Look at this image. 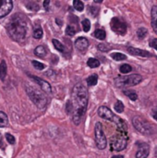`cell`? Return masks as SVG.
Segmentation results:
<instances>
[{"label":"cell","instance_id":"obj_37","mask_svg":"<svg viewBox=\"0 0 157 158\" xmlns=\"http://www.w3.org/2000/svg\"><path fill=\"white\" fill-rule=\"evenodd\" d=\"M4 147H5V145H4L3 138H2V135H1V134H0V148H1V149H4Z\"/></svg>","mask_w":157,"mask_h":158},{"label":"cell","instance_id":"obj_13","mask_svg":"<svg viewBox=\"0 0 157 158\" xmlns=\"http://www.w3.org/2000/svg\"><path fill=\"white\" fill-rule=\"evenodd\" d=\"M89 46V41L84 38V37H79V38L75 41V47L80 52H84L86 51Z\"/></svg>","mask_w":157,"mask_h":158},{"label":"cell","instance_id":"obj_35","mask_svg":"<svg viewBox=\"0 0 157 158\" xmlns=\"http://www.w3.org/2000/svg\"><path fill=\"white\" fill-rule=\"evenodd\" d=\"M150 45L157 51V38H153L150 41Z\"/></svg>","mask_w":157,"mask_h":158},{"label":"cell","instance_id":"obj_8","mask_svg":"<svg viewBox=\"0 0 157 158\" xmlns=\"http://www.w3.org/2000/svg\"><path fill=\"white\" fill-rule=\"evenodd\" d=\"M132 123L134 125L135 129L138 131H140L142 134H151L153 132L151 125L146 121V120L141 117H135L132 119Z\"/></svg>","mask_w":157,"mask_h":158},{"label":"cell","instance_id":"obj_32","mask_svg":"<svg viewBox=\"0 0 157 158\" xmlns=\"http://www.w3.org/2000/svg\"><path fill=\"white\" fill-rule=\"evenodd\" d=\"M82 28H83V31H89L90 28H91V22H90V21L88 20V18H85V20L82 21Z\"/></svg>","mask_w":157,"mask_h":158},{"label":"cell","instance_id":"obj_16","mask_svg":"<svg viewBox=\"0 0 157 158\" xmlns=\"http://www.w3.org/2000/svg\"><path fill=\"white\" fill-rule=\"evenodd\" d=\"M7 72H8L7 63L5 60H2L1 63H0V80L5 81V79L7 77Z\"/></svg>","mask_w":157,"mask_h":158},{"label":"cell","instance_id":"obj_15","mask_svg":"<svg viewBox=\"0 0 157 158\" xmlns=\"http://www.w3.org/2000/svg\"><path fill=\"white\" fill-rule=\"evenodd\" d=\"M151 24L153 27L154 31L157 34V6H154L152 8V11H151Z\"/></svg>","mask_w":157,"mask_h":158},{"label":"cell","instance_id":"obj_12","mask_svg":"<svg viewBox=\"0 0 157 158\" xmlns=\"http://www.w3.org/2000/svg\"><path fill=\"white\" fill-rule=\"evenodd\" d=\"M140 149L136 153V158H147L149 155V145L147 143H138Z\"/></svg>","mask_w":157,"mask_h":158},{"label":"cell","instance_id":"obj_6","mask_svg":"<svg viewBox=\"0 0 157 158\" xmlns=\"http://www.w3.org/2000/svg\"><path fill=\"white\" fill-rule=\"evenodd\" d=\"M142 81V77L139 74H131L128 76L117 77L115 80V84L118 88H126L139 84Z\"/></svg>","mask_w":157,"mask_h":158},{"label":"cell","instance_id":"obj_30","mask_svg":"<svg viewBox=\"0 0 157 158\" xmlns=\"http://www.w3.org/2000/svg\"><path fill=\"white\" fill-rule=\"evenodd\" d=\"M114 109H115L117 113H122L124 111V105L122 104V102L117 101L114 105Z\"/></svg>","mask_w":157,"mask_h":158},{"label":"cell","instance_id":"obj_2","mask_svg":"<svg viewBox=\"0 0 157 158\" xmlns=\"http://www.w3.org/2000/svg\"><path fill=\"white\" fill-rule=\"evenodd\" d=\"M27 21L21 14H15L8 21L7 31L8 35L14 41L21 42L25 39L27 34Z\"/></svg>","mask_w":157,"mask_h":158},{"label":"cell","instance_id":"obj_27","mask_svg":"<svg viewBox=\"0 0 157 158\" xmlns=\"http://www.w3.org/2000/svg\"><path fill=\"white\" fill-rule=\"evenodd\" d=\"M147 34H148V31H147L146 28H140L137 31V35L139 37V39H144Z\"/></svg>","mask_w":157,"mask_h":158},{"label":"cell","instance_id":"obj_40","mask_svg":"<svg viewBox=\"0 0 157 158\" xmlns=\"http://www.w3.org/2000/svg\"><path fill=\"white\" fill-rule=\"evenodd\" d=\"M56 21H58V24L59 25V26H61V25H62V21H59L58 20V18H56Z\"/></svg>","mask_w":157,"mask_h":158},{"label":"cell","instance_id":"obj_22","mask_svg":"<svg viewBox=\"0 0 157 158\" xmlns=\"http://www.w3.org/2000/svg\"><path fill=\"white\" fill-rule=\"evenodd\" d=\"M111 57L116 61H122V60L127 59V55L121 53H112Z\"/></svg>","mask_w":157,"mask_h":158},{"label":"cell","instance_id":"obj_14","mask_svg":"<svg viewBox=\"0 0 157 158\" xmlns=\"http://www.w3.org/2000/svg\"><path fill=\"white\" fill-rule=\"evenodd\" d=\"M128 51L130 52L131 55H139V57H151V54L146 50H141L139 48H135V47H131V46H128Z\"/></svg>","mask_w":157,"mask_h":158},{"label":"cell","instance_id":"obj_25","mask_svg":"<svg viewBox=\"0 0 157 158\" xmlns=\"http://www.w3.org/2000/svg\"><path fill=\"white\" fill-rule=\"evenodd\" d=\"M119 70H120L121 73L127 74V73L131 72V70H132V67L130 66V65H128V64H123V65H121V66H120Z\"/></svg>","mask_w":157,"mask_h":158},{"label":"cell","instance_id":"obj_7","mask_svg":"<svg viewBox=\"0 0 157 158\" xmlns=\"http://www.w3.org/2000/svg\"><path fill=\"white\" fill-rule=\"evenodd\" d=\"M94 133H95V143H96L97 148L99 150L106 149V144H107V141H106V135H104V133L102 123L97 122L96 124H95Z\"/></svg>","mask_w":157,"mask_h":158},{"label":"cell","instance_id":"obj_28","mask_svg":"<svg viewBox=\"0 0 157 158\" xmlns=\"http://www.w3.org/2000/svg\"><path fill=\"white\" fill-rule=\"evenodd\" d=\"M43 34H44V32H43V29L40 27H38L36 28V29L33 31V37H34L35 39H41L42 37H43Z\"/></svg>","mask_w":157,"mask_h":158},{"label":"cell","instance_id":"obj_29","mask_svg":"<svg viewBox=\"0 0 157 158\" xmlns=\"http://www.w3.org/2000/svg\"><path fill=\"white\" fill-rule=\"evenodd\" d=\"M97 48L102 52H108V51L111 50V46L108 44H98Z\"/></svg>","mask_w":157,"mask_h":158},{"label":"cell","instance_id":"obj_4","mask_svg":"<svg viewBox=\"0 0 157 158\" xmlns=\"http://www.w3.org/2000/svg\"><path fill=\"white\" fill-rule=\"evenodd\" d=\"M25 90L30 99L38 108L43 109L45 107L48 100H47V97L44 94V91L38 89V88L31 84H25Z\"/></svg>","mask_w":157,"mask_h":158},{"label":"cell","instance_id":"obj_3","mask_svg":"<svg viewBox=\"0 0 157 158\" xmlns=\"http://www.w3.org/2000/svg\"><path fill=\"white\" fill-rule=\"evenodd\" d=\"M98 115L100 118H102L108 121L114 122L117 127V131L128 132V126L126 122L123 119H121L119 117H117V115L114 114L112 111L106 106H100L98 109Z\"/></svg>","mask_w":157,"mask_h":158},{"label":"cell","instance_id":"obj_21","mask_svg":"<svg viewBox=\"0 0 157 158\" xmlns=\"http://www.w3.org/2000/svg\"><path fill=\"white\" fill-rule=\"evenodd\" d=\"M123 92L130 98L131 101H136L138 99V94H136V92L134 91H132V90H124L123 91Z\"/></svg>","mask_w":157,"mask_h":158},{"label":"cell","instance_id":"obj_38","mask_svg":"<svg viewBox=\"0 0 157 158\" xmlns=\"http://www.w3.org/2000/svg\"><path fill=\"white\" fill-rule=\"evenodd\" d=\"M49 4H50V1H49V0H46V1L44 2V7L47 9V8H48V6H49Z\"/></svg>","mask_w":157,"mask_h":158},{"label":"cell","instance_id":"obj_26","mask_svg":"<svg viewBox=\"0 0 157 158\" xmlns=\"http://www.w3.org/2000/svg\"><path fill=\"white\" fill-rule=\"evenodd\" d=\"M73 6H74V8L76 9V10L78 11H82L84 9V4L80 1V0H74L73 1Z\"/></svg>","mask_w":157,"mask_h":158},{"label":"cell","instance_id":"obj_31","mask_svg":"<svg viewBox=\"0 0 157 158\" xmlns=\"http://www.w3.org/2000/svg\"><path fill=\"white\" fill-rule=\"evenodd\" d=\"M32 66L34 67L36 69H38V70H43V69H45V64H43V63H41L39 61H36V60H32Z\"/></svg>","mask_w":157,"mask_h":158},{"label":"cell","instance_id":"obj_33","mask_svg":"<svg viewBox=\"0 0 157 158\" xmlns=\"http://www.w3.org/2000/svg\"><path fill=\"white\" fill-rule=\"evenodd\" d=\"M66 34H68L69 36H74L75 34H76L75 28L73 26H71V25H69L66 29Z\"/></svg>","mask_w":157,"mask_h":158},{"label":"cell","instance_id":"obj_34","mask_svg":"<svg viewBox=\"0 0 157 158\" xmlns=\"http://www.w3.org/2000/svg\"><path fill=\"white\" fill-rule=\"evenodd\" d=\"M6 140L8 141V143H10V144H14L15 142H16L15 137H14L10 133H6Z\"/></svg>","mask_w":157,"mask_h":158},{"label":"cell","instance_id":"obj_11","mask_svg":"<svg viewBox=\"0 0 157 158\" xmlns=\"http://www.w3.org/2000/svg\"><path fill=\"white\" fill-rule=\"evenodd\" d=\"M29 77L32 78V80L34 81L38 85H39L40 89H41L42 91H44V92H48V94L52 92V87H51V85H50L47 81H44L43 79H41V78H39V77H36V76L29 75Z\"/></svg>","mask_w":157,"mask_h":158},{"label":"cell","instance_id":"obj_19","mask_svg":"<svg viewBox=\"0 0 157 158\" xmlns=\"http://www.w3.org/2000/svg\"><path fill=\"white\" fill-rule=\"evenodd\" d=\"M98 81V76L97 74H92L91 76H89L87 78V83L89 86H94L97 84Z\"/></svg>","mask_w":157,"mask_h":158},{"label":"cell","instance_id":"obj_10","mask_svg":"<svg viewBox=\"0 0 157 158\" xmlns=\"http://www.w3.org/2000/svg\"><path fill=\"white\" fill-rule=\"evenodd\" d=\"M13 8V2L10 0H0V18L8 15Z\"/></svg>","mask_w":157,"mask_h":158},{"label":"cell","instance_id":"obj_36","mask_svg":"<svg viewBox=\"0 0 157 158\" xmlns=\"http://www.w3.org/2000/svg\"><path fill=\"white\" fill-rule=\"evenodd\" d=\"M152 117H153L156 121H157V107H154L153 109H152Z\"/></svg>","mask_w":157,"mask_h":158},{"label":"cell","instance_id":"obj_39","mask_svg":"<svg viewBox=\"0 0 157 158\" xmlns=\"http://www.w3.org/2000/svg\"><path fill=\"white\" fill-rule=\"evenodd\" d=\"M111 158H124V156H123V155H113Z\"/></svg>","mask_w":157,"mask_h":158},{"label":"cell","instance_id":"obj_9","mask_svg":"<svg viewBox=\"0 0 157 158\" xmlns=\"http://www.w3.org/2000/svg\"><path fill=\"white\" fill-rule=\"evenodd\" d=\"M110 25L112 30L120 35H124L127 32V25L124 21H122L118 18H113L111 20Z\"/></svg>","mask_w":157,"mask_h":158},{"label":"cell","instance_id":"obj_24","mask_svg":"<svg viewBox=\"0 0 157 158\" xmlns=\"http://www.w3.org/2000/svg\"><path fill=\"white\" fill-rule=\"evenodd\" d=\"M52 43H53L54 46H55V48L59 51V52H64L65 51V47H64V45L60 43V42L58 40H56V39H53L52 40Z\"/></svg>","mask_w":157,"mask_h":158},{"label":"cell","instance_id":"obj_18","mask_svg":"<svg viewBox=\"0 0 157 158\" xmlns=\"http://www.w3.org/2000/svg\"><path fill=\"white\" fill-rule=\"evenodd\" d=\"M8 125V118L7 114L0 111V128L7 127Z\"/></svg>","mask_w":157,"mask_h":158},{"label":"cell","instance_id":"obj_23","mask_svg":"<svg viewBox=\"0 0 157 158\" xmlns=\"http://www.w3.org/2000/svg\"><path fill=\"white\" fill-rule=\"evenodd\" d=\"M94 36L96 37L97 39H99V40H104V39H106V31H104V30L97 29V30H95V31H94Z\"/></svg>","mask_w":157,"mask_h":158},{"label":"cell","instance_id":"obj_1","mask_svg":"<svg viewBox=\"0 0 157 158\" xmlns=\"http://www.w3.org/2000/svg\"><path fill=\"white\" fill-rule=\"evenodd\" d=\"M89 101L88 90L82 83H77L71 92V100L67 103V112L72 113L75 125H80L86 112Z\"/></svg>","mask_w":157,"mask_h":158},{"label":"cell","instance_id":"obj_17","mask_svg":"<svg viewBox=\"0 0 157 158\" xmlns=\"http://www.w3.org/2000/svg\"><path fill=\"white\" fill-rule=\"evenodd\" d=\"M34 55L38 57H45L46 55V49L43 45H39L34 49Z\"/></svg>","mask_w":157,"mask_h":158},{"label":"cell","instance_id":"obj_20","mask_svg":"<svg viewBox=\"0 0 157 158\" xmlns=\"http://www.w3.org/2000/svg\"><path fill=\"white\" fill-rule=\"evenodd\" d=\"M87 65L88 67L92 68H98L100 66V61L96 58H93V57H91L88 59L87 61Z\"/></svg>","mask_w":157,"mask_h":158},{"label":"cell","instance_id":"obj_5","mask_svg":"<svg viewBox=\"0 0 157 158\" xmlns=\"http://www.w3.org/2000/svg\"><path fill=\"white\" fill-rule=\"evenodd\" d=\"M128 144V132L117 131V132L110 138L111 151H123Z\"/></svg>","mask_w":157,"mask_h":158}]
</instances>
